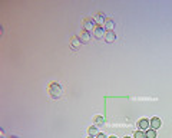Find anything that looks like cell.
<instances>
[{
	"instance_id": "9",
	"label": "cell",
	"mask_w": 172,
	"mask_h": 138,
	"mask_svg": "<svg viewBox=\"0 0 172 138\" xmlns=\"http://www.w3.org/2000/svg\"><path fill=\"white\" fill-rule=\"evenodd\" d=\"M79 39H81L82 43H88V42L91 41V32L83 30V32L81 33V36H79Z\"/></svg>"
},
{
	"instance_id": "20",
	"label": "cell",
	"mask_w": 172,
	"mask_h": 138,
	"mask_svg": "<svg viewBox=\"0 0 172 138\" xmlns=\"http://www.w3.org/2000/svg\"><path fill=\"white\" fill-rule=\"evenodd\" d=\"M125 138H129V137H125Z\"/></svg>"
},
{
	"instance_id": "13",
	"label": "cell",
	"mask_w": 172,
	"mask_h": 138,
	"mask_svg": "<svg viewBox=\"0 0 172 138\" xmlns=\"http://www.w3.org/2000/svg\"><path fill=\"white\" fill-rule=\"evenodd\" d=\"M88 133H89V137H98L99 131H98L96 127H91L89 129H88Z\"/></svg>"
},
{
	"instance_id": "17",
	"label": "cell",
	"mask_w": 172,
	"mask_h": 138,
	"mask_svg": "<svg viewBox=\"0 0 172 138\" xmlns=\"http://www.w3.org/2000/svg\"><path fill=\"white\" fill-rule=\"evenodd\" d=\"M109 138H118V137H115V135H112V137H109Z\"/></svg>"
},
{
	"instance_id": "14",
	"label": "cell",
	"mask_w": 172,
	"mask_h": 138,
	"mask_svg": "<svg viewBox=\"0 0 172 138\" xmlns=\"http://www.w3.org/2000/svg\"><path fill=\"white\" fill-rule=\"evenodd\" d=\"M133 138H146V135H145V133H143V131H141V129H139V131H136V133H135Z\"/></svg>"
},
{
	"instance_id": "6",
	"label": "cell",
	"mask_w": 172,
	"mask_h": 138,
	"mask_svg": "<svg viewBox=\"0 0 172 138\" xmlns=\"http://www.w3.org/2000/svg\"><path fill=\"white\" fill-rule=\"evenodd\" d=\"M81 43H82L81 39H79V37H76V36H73V37L71 39V48L73 49V51L79 49V48H81Z\"/></svg>"
},
{
	"instance_id": "8",
	"label": "cell",
	"mask_w": 172,
	"mask_h": 138,
	"mask_svg": "<svg viewBox=\"0 0 172 138\" xmlns=\"http://www.w3.org/2000/svg\"><path fill=\"white\" fill-rule=\"evenodd\" d=\"M103 27H105V30L106 32H113V29H115V22L112 20V19H106Z\"/></svg>"
},
{
	"instance_id": "15",
	"label": "cell",
	"mask_w": 172,
	"mask_h": 138,
	"mask_svg": "<svg viewBox=\"0 0 172 138\" xmlns=\"http://www.w3.org/2000/svg\"><path fill=\"white\" fill-rule=\"evenodd\" d=\"M96 138H109V137H106V135H105V134L99 133V134H98V137H96Z\"/></svg>"
},
{
	"instance_id": "11",
	"label": "cell",
	"mask_w": 172,
	"mask_h": 138,
	"mask_svg": "<svg viewBox=\"0 0 172 138\" xmlns=\"http://www.w3.org/2000/svg\"><path fill=\"white\" fill-rule=\"evenodd\" d=\"M93 122H95V125H103L105 124V117L103 115H96L93 118Z\"/></svg>"
},
{
	"instance_id": "7",
	"label": "cell",
	"mask_w": 172,
	"mask_h": 138,
	"mask_svg": "<svg viewBox=\"0 0 172 138\" xmlns=\"http://www.w3.org/2000/svg\"><path fill=\"white\" fill-rule=\"evenodd\" d=\"M105 41H106L108 43H113V42L116 41L115 32H106V33H105Z\"/></svg>"
},
{
	"instance_id": "19",
	"label": "cell",
	"mask_w": 172,
	"mask_h": 138,
	"mask_svg": "<svg viewBox=\"0 0 172 138\" xmlns=\"http://www.w3.org/2000/svg\"><path fill=\"white\" fill-rule=\"evenodd\" d=\"M10 138H17V137H10Z\"/></svg>"
},
{
	"instance_id": "12",
	"label": "cell",
	"mask_w": 172,
	"mask_h": 138,
	"mask_svg": "<svg viewBox=\"0 0 172 138\" xmlns=\"http://www.w3.org/2000/svg\"><path fill=\"white\" fill-rule=\"evenodd\" d=\"M145 135H146V138H157V131L149 128L148 131H145Z\"/></svg>"
},
{
	"instance_id": "1",
	"label": "cell",
	"mask_w": 172,
	"mask_h": 138,
	"mask_svg": "<svg viewBox=\"0 0 172 138\" xmlns=\"http://www.w3.org/2000/svg\"><path fill=\"white\" fill-rule=\"evenodd\" d=\"M49 94L52 95V98L57 99V98H60L63 95V89H62V87L57 82H52L50 85H49Z\"/></svg>"
},
{
	"instance_id": "5",
	"label": "cell",
	"mask_w": 172,
	"mask_h": 138,
	"mask_svg": "<svg viewBox=\"0 0 172 138\" xmlns=\"http://www.w3.org/2000/svg\"><path fill=\"white\" fill-rule=\"evenodd\" d=\"M138 127H139V129H141V131H143V133H145V131H148V129H149V127H151V122H149L148 119H145V118H143V119H141V121L138 122Z\"/></svg>"
},
{
	"instance_id": "4",
	"label": "cell",
	"mask_w": 172,
	"mask_h": 138,
	"mask_svg": "<svg viewBox=\"0 0 172 138\" xmlns=\"http://www.w3.org/2000/svg\"><path fill=\"white\" fill-rule=\"evenodd\" d=\"M105 33H106L105 27H101V26H96V29L93 30V35H95L96 39H103V37H105Z\"/></svg>"
},
{
	"instance_id": "2",
	"label": "cell",
	"mask_w": 172,
	"mask_h": 138,
	"mask_svg": "<svg viewBox=\"0 0 172 138\" xmlns=\"http://www.w3.org/2000/svg\"><path fill=\"white\" fill-rule=\"evenodd\" d=\"M83 29L86 32H93L96 29V23H95V19H85V23H83Z\"/></svg>"
},
{
	"instance_id": "16",
	"label": "cell",
	"mask_w": 172,
	"mask_h": 138,
	"mask_svg": "<svg viewBox=\"0 0 172 138\" xmlns=\"http://www.w3.org/2000/svg\"><path fill=\"white\" fill-rule=\"evenodd\" d=\"M0 138H5V131H3V129L0 131Z\"/></svg>"
},
{
	"instance_id": "3",
	"label": "cell",
	"mask_w": 172,
	"mask_h": 138,
	"mask_svg": "<svg viewBox=\"0 0 172 138\" xmlns=\"http://www.w3.org/2000/svg\"><path fill=\"white\" fill-rule=\"evenodd\" d=\"M93 19H95V23H96V26H101V27H103V26H105V22H106V17H105V15H103L102 12H99V13H96V16H95Z\"/></svg>"
},
{
	"instance_id": "18",
	"label": "cell",
	"mask_w": 172,
	"mask_h": 138,
	"mask_svg": "<svg viewBox=\"0 0 172 138\" xmlns=\"http://www.w3.org/2000/svg\"><path fill=\"white\" fill-rule=\"evenodd\" d=\"M89 138H96V137H89Z\"/></svg>"
},
{
	"instance_id": "10",
	"label": "cell",
	"mask_w": 172,
	"mask_h": 138,
	"mask_svg": "<svg viewBox=\"0 0 172 138\" xmlns=\"http://www.w3.org/2000/svg\"><path fill=\"white\" fill-rule=\"evenodd\" d=\"M151 128L152 129H158V128H161V119L158 117H153L151 119Z\"/></svg>"
}]
</instances>
